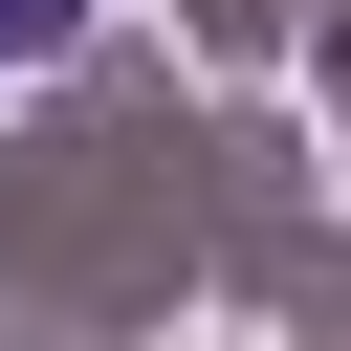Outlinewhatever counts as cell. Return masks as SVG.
<instances>
[{
  "instance_id": "6da1fadb",
  "label": "cell",
  "mask_w": 351,
  "mask_h": 351,
  "mask_svg": "<svg viewBox=\"0 0 351 351\" xmlns=\"http://www.w3.org/2000/svg\"><path fill=\"white\" fill-rule=\"evenodd\" d=\"M44 44H88V0H0V66H44Z\"/></svg>"
}]
</instances>
